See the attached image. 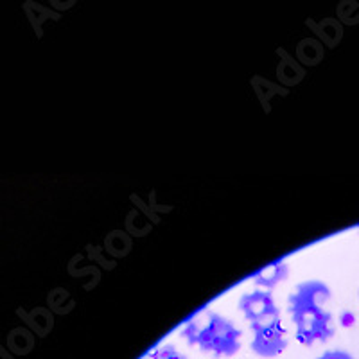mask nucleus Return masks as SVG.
I'll list each match as a JSON object with an SVG mask.
<instances>
[{"label": "nucleus", "instance_id": "obj_7", "mask_svg": "<svg viewBox=\"0 0 359 359\" xmlns=\"http://www.w3.org/2000/svg\"><path fill=\"white\" fill-rule=\"evenodd\" d=\"M318 359H354V358H352V354H348V352L345 351H327L323 352Z\"/></svg>", "mask_w": 359, "mask_h": 359}, {"label": "nucleus", "instance_id": "obj_4", "mask_svg": "<svg viewBox=\"0 0 359 359\" xmlns=\"http://www.w3.org/2000/svg\"><path fill=\"white\" fill-rule=\"evenodd\" d=\"M239 309L245 314V318L250 323L257 322V320L266 318L269 314L278 313V307L273 300L271 291L255 290L252 293H245L239 298Z\"/></svg>", "mask_w": 359, "mask_h": 359}, {"label": "nucleus", "instance_id": "obj_9", "mask_svg": "<svg viewBox=\"0 0 359 359\" xmlns=\"http://www.w3.org/2000/svg\"><path fill=\"white\" fill-rule=\"evenodd\" d=\"M358 232H359V226H358Z\"/></svg>", "mask_w": 359, "mask_h": 359}, {"label": "nucleus", "instance_id": "obj_3", "mask_svg": "<svg viewBox=\"0 0 359 359\" xmlns=\"http://www.w3.org/2000/svg\"><path fill=\"white\" fill-rule=\"evenodd\" d=\"M253 332L252 338V352L257 354L259 358H277L287 347L286 329L282 327L280 311L278 313L269 314L266 318L257 320V322L250 323Z\"/></svg>", "mask_w": 359, "mask_h": 359}, {"label": "nucleus", "instance_id": "obj_6", "mask_svg": "<svg viewBox=\"0 0 359 359\" xmlns=\"http://www.w3.org/2000/svg\"><path fill=\"white\" fill-rule=\"evenodd\" d=\"M146 359H187L175 345L171 343H165V345H160L155 351H151L147 354Z\"/></svg>", "mask_w": 359, "mask_h": 359}, {"label": "nucleus", "instance_id": "obj_8", "mask_svg": "<svg viewBox=\"0 0 359 359\" xmlns=\"http://www.w3.org/2000/svg\"><path fill=\"white\" fill-rule=\"evenodd\" d=\"M354 320L355 316L351 313V311H345V313H341V316H339V322H341L343 327L354 325Z\"/></svg>", "mask_w": 359, "mask_h": 359}, {"label": "nucleus", "instance_id": "obj_5", "mask_svg": "<svg viewBox=\"0 0 359 359\" xmlns=\"http://www.w3.org/2000/svg\"><path fill=\"white\" fill-rule=\"evenodd\" d=\"M287 275H290V266H287L286 261H280V259H278V261L271 262V264L264 266V268H261L259 271H255L250 280H252L259 290L271 291L275 290L280 282L286 280Z\"/></svg>", "mask_w": 359, "mask_h": 359}, {"label": "nucleus", "instance_id": "obj_1", "mask_svg": "<svg viewBox=\"0 0 359 359\" xmlns=\"http://www.w3.org/2000/svg\"><path fill=\"white\" fill-rule=\"evenodd\" d=\"M331 290L322 280H306L290 294V314L297 329V341L313 347L316 341H329L334 336L332 314L325 309Z\"/></svg>", "mask_w": 359, "mask_h": 359}, {"label": "nucleus", "instance_id": "obj_2", "mask_svg": "<svg viewBox=\"0 0 359 359\" xmlns=\"http://www.w3.org/2000/svg\"><path fill=\"white\" fill-rule=\"evenodd\" d=\"M180 334L191 347L216 358H230L241 348V331L212 309L198 311L185 322Z\"/></svg>", "mask_w": 359, "mask_h": 359}]
</instances>
